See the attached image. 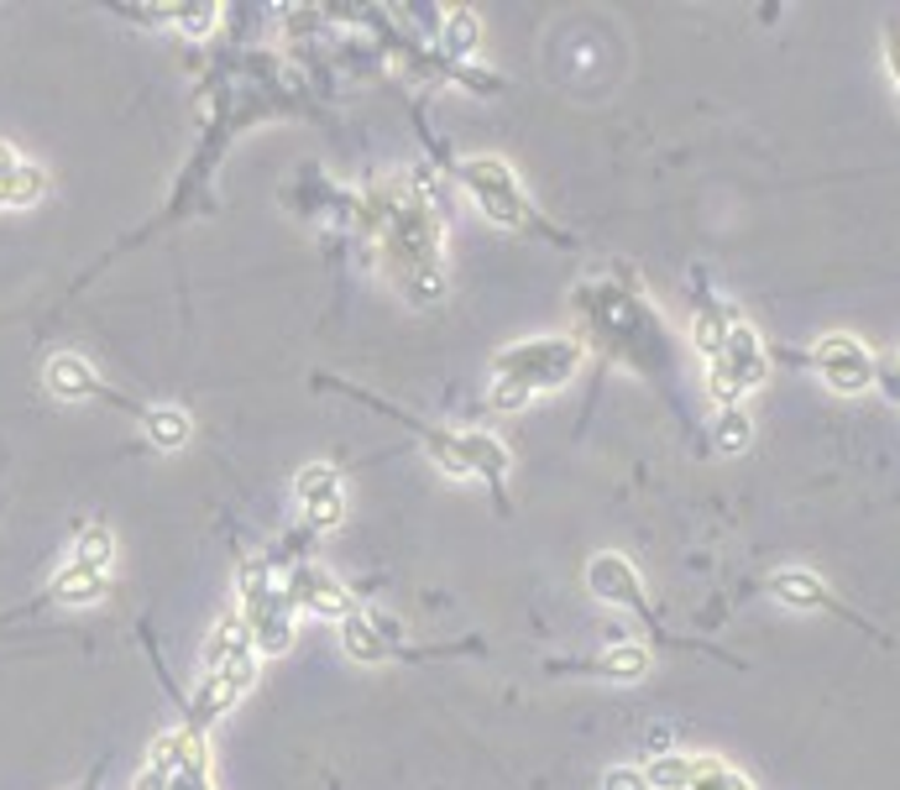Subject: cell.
<instances>
[{
    "label": "cell",
    "instance_id": "obj_1",
    "mask_svg": "<svg viewBox=\"0 0 900 790\" xmlns=\"http://www.w3.org/2000/svg\"><path fill=\"white\" fill-rule=\"evenodd\" d=\"M367 231L382 241V257L399 273L403 294L435 304L445 294V257H441V220L430 215L420 189H378L367 199Z\"/></svg>",
    "mask_w": 900,
    "mask_h": 790
},
{
    "label": "cell",
    "instance_id": "obj_2",
    "mask_svg": "<svg viewBox=\"0 0 900 790\" xmlns=\"http://www.w3.org/2000/svg\"><path fill=\"white\" fill-rule=\"evenodd\" d=\"M581 372V346L565 336H544V340H519L498 356L493 367V409L513 414L523 409L534 393H550Z\"/></svg>",
    "mask_w": 900,
    "mask_h": 790
},
{
    "label": "cell",
    "instance_id": "obj_3",
    "mask_svg": "<svg viewBox=\"0 0 900 790\" xmlns=\"http://www.w3.org/2000/svg\"><path fill=\"white\" fill-rule=\"evenodd\" d=\"M241 602H246V633H252V650L257 654H283L294 644V597L288 587L273 581V560L267 555H252L241 566Z\"/></svg>",
    "mask_w": 900,
    "mask_h": 790
},
{
    "label": "cell",
    "instance_id": "obj_4",
    "mask_svg": "<svg viewBox=\"0 0 900 790\" xmlns=\"http://www.w3.org/2000/svg\"><path fill=\"white\" fill-rule=\"evenodd\" d=\"M456 178L493 225H502V231H540L534 204L523 199L519 178H513V168L502 158H466V162H456Z\"/></svg>",
    "mask_w": 900,
    "mask_h": 790
},
{
    "label": "cell",
    "instance_id": "obj_5",
    "mask_svg": "<svg viewBox=\"0 0 900 790\" xmlns=\"http://www.w3.org/2000/svg\"><path fill=\"white\" fill-rule=\"evenodd\" d=\"M764 377H770V356H764L754 325L733 319L728 336H722V346H718V356L707 361V388H712V398H718L722 409H733L743 393L760 388Z\"/></svg>",
    "mask_w": 900,
    "mask_h": 790
},
{
    "label": "cell",
    "instance_id": "obj_6",
    "mask_svg": "<svg viewBox=\"0 0 900 790\" xmlns=\"http://www.w3.org/2000/svg\"><path fill=\"white\" fill-rule=\"evenodd\" d=\"M252 681H257V650H252V644H241V650L225 660L221 671L204 675V692H200V702H194V712H189V738H194L200 728H210L221 712L236 707Z\"/></svg>",
    "mask_w": 900,
    "mask_h": 790
},
{
    "label": "cell",
    "instance_id": "obj_7",
    "mask_svg": "<svg viewBox=\"0 0 900 790\" xmlns=\"http://www.w3.org/2000/svg\"><path fill=\"white\" fill-rule=\"evenodd\" d=\"M812 367H817V377L833 388V393H869L875 388V356H869V346L854 336H827L817 340V351H812Z\"/></svg>",
    "mask_w": 900,
    "mask_h": 790
},
{
    "label": "cell",
    "instance_id": "obj_8",
    "mask_svg": "<svg viewBox=\"0 0 900 790\" xmlns=\"http://www.w3.org/2000/svg\"><path fill=\"white\" fill-rule=\"evenodd\" d=\"M294 497H299L309 529H336L340 514H346V497H340V472L325 466V461H309L299 476H294Z\"/></svg>",
    "mask_w": 900,
    "mask_h": 790
},
{
    "label": "cell",
    "instance_id": "obj_9",
    "mask_svg": "<svg viewBox=\"0 0 900 790\" xmlns=\"http://www.w3.org/2000/svg\"><path fill=\"white\" fill-rule=\"evenodd\" d=\"M288 597H294V608H309V613H320V618H346L357 608L346 597V587L325 566H315V560H294L288 566Z\"/></svg>",
    "mask_w": 900,
    "mask_h": 790
},
{
    "label": "cell",
    "instance_id": "obj_10",
    "mask_svg": "<svg viewBox=\"0 0 900 790\" xmlns=\"http://www.w3.org/2000/svg\"><path fill=\"white\" fill-rule=\"evenodd\" d=\"M586 587H592V597H602L607 608H634V613L644 608V587L623 555H597V560L586 566Z\"/></svg>",
    "mask_w": 900,
    "mask_h": 790
},
{
    "label": "cell",
    "instance_id": "obj_11",
    "mask_svg": "<svg viewBox=\"0 0 900 790\" xmlns=\"http://www.w3.org/2000/svg\"><path fill=\"white\" fill-rule=\"evenodd\" d=\"M42 382H47V393L63 398V403H84V398H100V377H95V367H89V361H80V356H68V351L47 361Z\"/></svg>",
    "mask_w": 900,
    "mask_h": 790
},
{
    "label": "cell",
    "instance_id": "obj_12",
    "mask_svg": "<svg viewBox=\"0 0 900 790\" xmlns=\"http://www.w3.org/2000/svg\"><path fill=\"white\" fill-rule=\"evenodd\" d=\"M340 650L351 654L357 665H372V660H382V654H388V639H382V629L372 623V613L351 608V613L340 618Z\"/></svg>",
    "mask_w": 900,
    "mask_h": 790
},
{
    "label": "cell",
    "instance_id": "obj_13",
    "mask_svg": "<svg viewBox=\"0 0 900 790\" xmlns=\"http://www.w3.org/2000/svg\"><path fill=\"white\" fill-rule=\"evenodd\" d=\"M141 430H147V440H152L158 451H179V445H189V435H194V424H189L183 409H147V414H141Z\"/></svg>",
    "mask_w": 900,
    "mask_h": 790
},
{
    "label": "cell",
    "instance_id": "obj_14",
    "mask_svg": "<svg viewBox=\"0 0 900 790\" xmlns=\"http://www.w3.org/2000/svg\"><path fill=\"white\" fill-rule=\"evenodd\" d=\"M477 42H481V21L472 17V11H451V17L441 21V53L445 59L466 63L477 53Z\"/></svg>",
    "mask_w": 900,
    "mask_h": 790
},
{
    "label": "cell",
    "instance_id": "obj_15",
    "mask_svg": "<svg viewBox=\"0 0 900 790\" xmlns=\"http://www.w3.org/2000/svg\"><path fill=\"white\" fill-rule=\"evenodd\" d=\"M770 592L781 597L785 608H827V602H833L827 587H822L817 576H806V571H781L775 581H770Z\"/></svg>",
    "mask_w": 900,
    "mask_h": 790
},
{
    "label": "cell",
    "instance_id": "obj_16",
    "mask_svg": "<svg viewBox=\"0 0 900 790\" xmlns=\"http://www.w3.org/2000/svg\"><path fill=\"white\" fill-rule=\"evenodd\" d=\"M241 644H252V633H246V623H241V613H225L221 623H215V633H210V644H204V675H215L231 660V654L241 650Z\"/></svg>",
    "mask_w": 900,
    "mask_h": 790
},
{
    "label": "cell",
    "instance_id": "obj_17",
    "mask_svg": "<svg viewBox=\"0 0 900 790\" xmlns=\"http://www.w3.org/2000/svg\"><path fill=\"white\" fill-rule=\"evenodd\" d=\"M53 597H59V602H95V597H105V576L84 571V566L68 560V566L53 576Z\"/></svg>",
    "mask_w": 900,
    "mask_h": 790
},
{
    "label": "cell",
    "instance_id": "obj_18",
    "mask_svg": "<svg viewBox=\"0 0 900 790\" xmlns=\"http://www.w3.org/2000/svg\"><path fill=\"white\" fill-rule=\"evenodd\" d=\"M110 560H116V539H110V529H105V524H89V529L80 534V545H74V566L110 576Z\"/></svg>",
    "mask_w": 900,
    "mask_h": 790
},
{
    "label": "cell",
    "instance_id": "obj_19",
    "mask_svg": "<svg viewBox=\"0 0 900 790\" xmlns=\"http://www.w3.org/2000/svg\"><path fill=\"white\" fill-rule=\"evenodd\" d=\"M691 775H697V759H691V754H660V759H649L644 786L649 790H686Z\"/></svg>",
    "mask_w": 900,
    "mask_h": 790
},
{
    "label": "cell",
    "instance_id": "obj_20",
    "mask_svg": "<svg viewBox=\"0 0 900 790\" xmlns=\"http://www.w3.org/2000/svg\"><path fill=\"white\" fill-rule=\"evenodd\" d=\"M592 671H602V675H613V681H639L644 671H649V654L639 650V644H613V650L602 654Z\"/></svg>",
    "mask_w": 900,
    "mask_h": 790
},
{
    "label": "cell",
    "instance_id": "obj_21",
    "mask_svg": "<svg viewBox=\"0 0 900 790\" xmlns=\"http://www.w3.org/2000/svg\"><path fill=\"white\" fill-rule=\"evenodd\" d=\"M42 194H47V173H42L38 162H17V173H11V194H6V204H11V210H27V204H38Z\"/></svg>",
    "mask_w": 900,
    "mask_h": 790
},
{
    "label": "cell",
    "instance_id": "obj_22",
    "mask_svg": "<svg viewBox=\"0 0 900 790\" xmlns=\"http://www.w3.org/2000/svg\"><path fill=\"white\" fill-rule=\"evenodd\" d=\"M728 325H733V315L722 309V304H701V315H697V351L712 361L722 346V336H728Z\"/></svg>",
    "mask_w": 900,
    "mask_h": 790
},
{
    "label": "cell",
    "instance_id": "obj_23",
    "mask_svg": "<svg viewBox=\"0 0 900 790\" xmlns=\"http://www.w3.org/2000/svg\"><path fill=\"white\" fill-rule=\"evenodd\" d=\"M749 435H754V424H749V414H743L739 403H733V409H722V414H718V435H712V440H718V451L722 455L749 451Z\"/></svg>",
    "mask_w": 900,
    "mask_h": 790
},
{
    "label": "cell",
    "instance_id": "obj_24",
    "mask_svg": "<svg viewBox=\"0 0 900 790\" xmlns=\"http://www.w3.org/2000/svg\"><path fill=\"white\" fill-rule=\"evenodd\" d=\"M686 790H754V786L739 770H728L722 759H697V775H691Z\"/></svg>",
    "mask_w": 900,
    "mask_h": 790
},
{
    "label": "cell",
    "instance_id": "obj_25",
    "mask_svg": "<svg viewBox=\"0 0 900 790\" xmlns=\"http://www.w3.org/2000/svg\"><path fill=\"white\" fill-rule=\"evenodd\" d=\"M168 21L179 27L183 38H210L215 21H221V6H168Z\"/></svg>",
    "mask_w": 900,
    "mask_h": 790
},
{
    "label": "cell",
    "instance_id": "obj_26",
    "mask_svg": "<svg viewBox=\"0 0 900 790\" xmlns=\"http://www.w3.org/2000/svg\"><path fill=\"white\" fill-rule=\"evenodd\" d=\"M602 790H649V786H644V770H634V765H613V770L602 775Z\"/></svg>",
    "mask_w": 900,
    "mask_h": 790
},
{
    "label": "cell",
    "instance_id": "obj_27",
    "mask_svg": "<svg viewBox=\"0 0 900 790\" xmlns=\"http://www.w3.org/2000/svg\"><path fill=\"white\" fill-rule=\"evenodd\" d=\"M11 173H17V152L0 141V210H6V194H11Z\"/></svg>",
    "mask_w": 900,
    "mask_h": 790
},
{
    "label": "cell",
    "instance_id": "obj_28",
    "mask_svg": "<svg viewBox=\"0 0 900 790\" xmlns=\"http://www.w3.org/2000/svg\"><path fill=\"white\" fill-rule=\"evenodd\" d=\"M168 786H173V775L158 770V765H147V770L137 775V786H131V790H168Z\"/></svg>",
    "mask_w": 900,
    "mask_h": 790
},
{
    "label": "cell",
    "instance_id": "obj_29",
    "mask_svg": "<svg viewBox=\"0 0 900 790\" xmlns=\"http://www.w3.org/2000/svg\"><path fill=\"white\" fill-rule=\"evenodd\" d=\"M885 42H890V74H896V84H900V27H890Z\"/></svg>",
    "mask_w": 900,
    "mask_h": 790
}]
</instances>
